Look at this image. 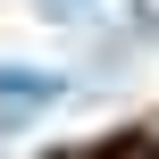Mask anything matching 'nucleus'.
<instances>
[{"label":"nucleus","instance_id":"f257e3e1","mask_svg":"<svg viewBox=\"0 0 159 159\" xmlns=\"http://www.w3.org/2000/svg\"><path fill=\"white\" fill-rule=\"evenodd\" d=\"M67 84L42 75V67H0V117H25V109H50Z\"/></svg>","mask_w":159,"mask_h":159},{"label":"nucleus","instance_id":"f03ea898","mask_svg":"<svg viewBox=\"0 0 159 159\" xmlns=\"http://www.w3.org/2000/svg\"><path fill=\"white\" fill-rule=\"evenodd\" d=\"M50 8H92V0H50Z\"/></svg>","mask_w":159,"mask_h":159}]
</instances>
